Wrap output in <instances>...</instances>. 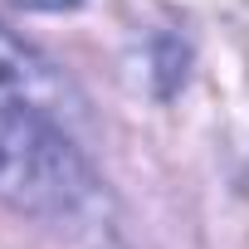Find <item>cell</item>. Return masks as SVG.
Segmentation results:
<instances>
[{"instance_id":"cell-1","label":"cell","mask_w":249,"mask_h":249,"mask_svg":"<svg viewBox=\"0 0 249 249\" xmlns=\"http://www.w3.org/2000/svg\"><path fill=\"white\" fill-rule=\"evenodd\" d=\"M98 171L69 132V117L0 103V200L39 215V220H73L98 205Z\"/></svg>"},{"instance_id":"cell-2","label":"cell","mask_w":249,"mask_h":249,"mask_svg":"<svg viewBox=\"0 0 249 249\" xmlns=\"http://www.w3.org/2000/svg\"><path fill=\"white\" fill-rule=\"evenodd\" d=\"M0 103H30L59 117H78L83 98L73 93V83L25 39H15L5 25H0Z\"/></svg>"},{"instance_id":"cell-3","label":"cell","mask_w":249,"mask_h":249,"mask_svg":"<svg viewBox=\"0 0 249 249\" xmlns=\"http://www.w3.org/2000/svg\"><path fill=\"white\" fill-rule=\"evenodd\" d=\"M15 5H25V10H69L78 0H15Z\"/></svg>"}]
</instances>
